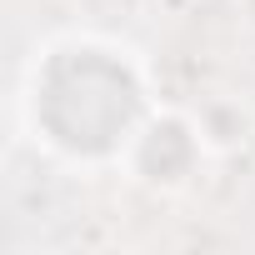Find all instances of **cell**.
<instances>
[{
	"instance_id": "1",
	"label": "cell",
	"mask_w": 255,
	"mask_h": 255,
	"mask_svg": "<svg viewBox=\"0 0 255 255\" xmlns=\"http://www.w3.org/2000/svg\"><path fill=\"white\" fill-rule=\"evenodd\" d=\"M150 110L145 60L95 30H65L35 45L20 80L25 135L65 165H120Z\"/></svg>"
},
{
	"instance_id": "2",
	"label": "cell",
	"mask_w": 255,
	"mask_h": 255,
	"mask_svg": "<svg viewBox=\"0 0 255 255\" xmlns=\"http://www.w3.org/2000/svg\"><path fill=\"white\" fill-rule=\"evenodd\" d=\"M200 165H205V120L175 105H155L135 130L130 150L120 155V175L155 195L185 190L200 175Z\"/></svg>"
}]
</instances>
